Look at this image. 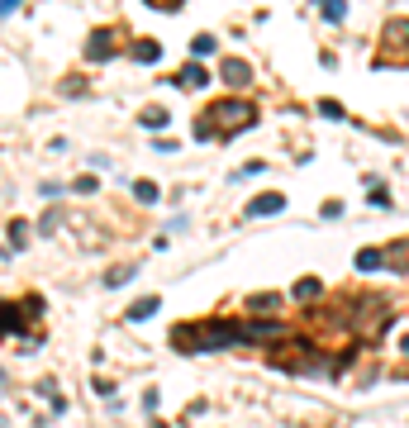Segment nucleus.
<instances>
[{
  "label": "nucleus",
  "instance_id": "nucleus-2",
  "mask_svg": "<svg viewBox=\"0 0 409 428\" xmlns=\"http://www.w3.org/2000/svg\"><path fill=\"white\" fill-rule=\"evenodd\" d=\"M257 114H252V105H243V100H224V105L215 109H205L200 119H195V138H229V134H238V129H247Z\"/></svg>",
  "mask_w": 409,
  "mask_h": 428
},
{
  "label": "nucleus",
  "instance_id": "nucleus-15",
  "mask_svg": "<svg viewBox=\"0 0 409 428\" xmlns=\"http://www.w3.org/2000/svg\"><path fill=\"white\" fill-rule=\"evenodd\" d=\"M143 124H148V129H162V124H167V109H143Z\"/></svg>",
  "mask_w": 409,
  "mask_h": 428
},
{
  "label": "nucleus",
  "instance_id": "nucleus-14",
  "mask_svg": "<svg viewBox=\"0 0 409 428\" xmlns=\"http://www.w3.org/2000/svg\"><path fill=\"white\" fill-rule=\"evenodd\" d=\"M134 271H138V267H114V271H109V276H105V286H124V281H129Z\"/></svg>",
  "mask_w": 409,
  "mask_h": 428
},
{
  "label": "nucleus",
  "instance_id": "nucleus-3",
  "mask_svg": "<svg viewBox=\"0 0 409 428\" xmlns=\"http://www.w3.org/2000/svg\"><path fill=\"white\" fill-rule=\"evenodd\" d=\"M381 62H405V67H409V20H395V24L385 29Z\"/></svg>",
  "mask_w": 409,
  "mask_h": 428
},
{
  "label": "nucleus",
  "instance_id": "nucleus-6",
  "mask_svg": "<svg viewBox=\"0 0 409 428\" xmlns=\"http://www.w3.org/2000/svg\"><path fill=\"white\" fill-rule=\"evenodd\" d=\"M219 72H224V81H229V86H247V77H252V72H247V62H238V57H229Z\"/></svg>",
  "mask_w": 409,
  "mask_h": 428
},
{
  "label": "nucleus",
  "instance_id": "nucleus-21",
  "mask_svg": "<svg viewBox=\"0 0 409 428\" xmlns=\"http://www.w3.org/2000/svg\"><path fill=\"white\" fill-rule=\"evenodd\" d=\"M10 10H20V0H0V15H10Z\"/></svg>",
  "mask_w": 409,
  "mask_h": 428
},
{
  "label": "nucleus",
  "instance_id": "nucleus-9",
  "mask_svg": "<svg viewBox=\"0 0 409 428\" xmlns=\"http://www.w3.org/2000/svg\"><path fill=\"white\" fill-rule=\"evenodd\" d=\"M153 314H157V295H148V300H138L134 309H129V319H134V323H143V319H153Z\"/></svg>",
  "mask_w": 409,
  "mask_h": 428
},
{
  "label": "nucleus",
  "instance_id": "nucleus-19",
  "mask_svg": "<svg viewBox=\"0 0 409 428\" xmlns=\"http://www.w3.org/2000/svg\"><path fill=\"white\" fill-rule=\"evenodd\" d=\"M252 309H257V314H267V309H276V295H257V300H252Z\"/></svg>",
  "mask_w": 409,
  "mask_h": 428
},
{
  "label": "nucleus",
  "instance_id": "nucleus-16",
  "mask_svg": "<svg viewBox=\"0 0 409 428\" xmlns=\"http://www.w3.org/2000/svg\"><path fill=\"white\" fill-rule=\"evenodd\" d=\"M191 53H195V57L215 53V38H210V33H200V38H195V43H191Z\"/></svg>",
  "mask_w": 409,
  "mask_h": 428
},
{
  "label": "nucleus",
  "instance_id": "nucleus-8",
  "mask_svg": "<svg viewBox=\"0 0 409 428\" xmlns=\"http://www.w3.org/2000/svg\"><path fill=\"white\" fill-rule=\"evenodd\" d=\"M86 53L95 57V62H105V57L114 53V43H109V29H100V33H95V38H91V48H86Z\"/></svg>",
  "mask_w": 409,
  "mask_h": 428
},
{
  "label": "nucleus",
  "instance_id": "nucleus-10",
  "mask_svg": "<svg viewBox=\"0 0 409 428\" xmlns=\"http://www.w3.org/2000/svg\"><path fill=\"white\" fill-rule=\"evenodd\" d=\"M319 10H324V20H333V24H338V20L348 15V0H319Z\"/></svg>",
  "mask_w": 409,
  "mask_h": 428
},
{
  "label": "nucleus",
  "instance_id": "nucleus-12",
  "mask_svg": "<svg viewBox=\"0 0 409 428\" xmlns=\"http://www.w3.org/2000/svg\"><path fill=\"white\" fill-rule=\"evenodd\" d=\"M134 195L143 200V205H153V200H157V181H138V186H134Z\"/></svg>",
  "mask_w": 409,
  "mask_h": 428
},
{
  "label": "nucleus",
  "instance_id": "nucleus-24",
  "mask_svg": "<svg viewBox=\"0 0 409 428\" xmlns=\"http://www.w3.org/2000/svg\"><path fill=\"white\" fill-rule=\"evenodd\" d=\"M0 390H5V376H0Z\"/></svg>",
  "mask_w": 409,
  "mask_h": 428
},
{
  "label": "nucleus",
  "instance_id": "nucleus-11",
  "mask_svg": "<svg viewBox=\"0 0 409 428\" xmlns=\"http://www.w3.org/2000/svg\"><path fill=\"white\" fill-rule=\"evenodd\" d=\"M295 300H314V295H319V281H314V276H304V281H295Z\"/></svg>",
  "mask_w": 409,
  "mask_h": 428
},
{
  "label": "nucleus",
  "instance_id": "nucleus-20",
  "mask_svg": "<svg viewBox=\"0 0 409 428\" xmlns=\"http://www.w3.org/2000/svg\"><path fill=\"white\" fill-rule=\"evenodd\" d=\"M72 190H82V195H91V190H95V176H82V181H72Z\"/></svg>",
  "mask_w": 409,
  "mask_h": 428
},
{
  "label": "nucleus",
  "instance_id": "nucleus-13",
  "mask_svg": "<svg viewBox=\"0 0 409 428\" xmlns=\"http://www.w3.org/2000/svg\"><path fill=\"white\" fill-rule=\"evenodd\" d=\"M24 243H29V229L15 219V224H10V247H24Z\"/></svg>",
  "mask_w": 409,
  "mask_h": 428
},
{
  "label": "nucleus",
  "instance_id": "nucleus-1",
  "mask_svg": "<svg viewBox=\"0 0 409 428\" xmlns=\"http://www.w3.org/2000/svg\"><path fill=\"white\" fill-rule=\"evenodd\" d=\"M272 338H286L276 319H247V323H181L171 333L176 352H215V348H233V343H272Z\"/></svg>",
  "mask_w": 409,
  "mask_h": 428
},
{
  "label": "nucleus",
  "instance_id": "nucleus-18",
  "mask_svg": "<svg viewBox=\"0 0 409 428\" xmlns=\"http://www.w3.org/2000/svg\"><path fill=\"white\" fill-rule=\"evenodd\" d=\"M319 114H324V119H343V105H338V100H319Z\"/></svg>",
  "mask_w": 409,
  "mask_h": 428
},
{
  "label": "nucleus",
  "instance_id": "nucleus-7",
  "mask_svg": "<svg viewBox=\"0 0 409 428\" xmlns=\"http://www.w3.org/2000/svg\"><path fill=\"white\" fill-rule=\"evenodd\" d=\"M205 81H210V72H200V67H181V72H176V86H186V91H195V86H205Z\"/></svg>",
  "mask_w": 409,
  "mask_h": 428
},
{
  "label": "nucleus",
  "instance_id": "nucleus-17",
  "mask_svg": "<svg viewBox=\"0 0 409 428\" xmlns=\"http://www.w3.org/2000/svg\"><path fill=\"white\" fill-rule=\"evenodd\" d=\"M134 57H138V62H157V43H138Z\"/></svg>",
  "mask_w": 409,
  "mask_h": 428
},
{
  "label": "nucleus",
  "instance_id": "nucleus-4",
  "mask_svg": "<svg viewBox=\"0 0 409 428\" xmlns=\"http://www.w3.org/2000/svg\"><path fill=\"white\" fill-rule=\"evenodd\" d=\"M38 314V300H29L24 309H15V305H0V328H20L24 319H33Z\"/></svg>",
  "mask_w": 409,
  "mask_h": 428
},
{
  "label": "nucleus",
  "instance_id": "nucleus-5",
  "mask_svg": "<svg viewBox=\"0 0 409 428\" xmlns=\"http://www.w3.org/2000/svg\"><path fill=\"white\" fill-rule=\"evenodd\" d=\"M276 210H286V200H281L276 190H267V195H257V200L247 205V219H262V214H276Z\"/></svg>",
  "mask_w": 409,
  "mask_h": 428
},
{
  "label": "nucleus",
  "instance_id": "nucleus-22",
  "mask_svg": "<svg viewBox=\"0 0 409 428\" xmlns=\"http://www.w3.org/2000/svg\"><path fill=\"white\" fill-rule=\"evenodd\" d=\"M148 5H157V10L167 5V10H171V5H181V0H148Z\"/></svg>",
  "mask_w": 409,
  "mask_h": 428
},
{
  "label": "nucleus",
  "instance_id": "nucleus-23",
  "mask_svg": "<svg viewBox=\"0 0 409 428\" xmlns=\"http://www.w3.org/2000/svg\"><path fill=\"white\" fill-rule=\"evenodd\" d=\"M400 348H405V357H409V338H405V343H400Z\"/></svg>",
  "mask_w": 409,
  "mask_h": 428
}]
</instances>
